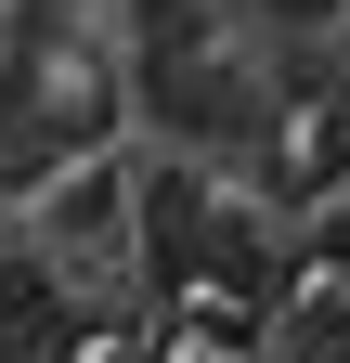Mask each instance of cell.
I'll list each match as a JSON object with an SVG mask.
<instances>
[{
	"mask_svg": "<svg viewBox=\"0 0 350 363\" xmlns=\"http://www.w3.org/2000/svg\"><path fill=\"white\" fill-rule=\"evenodd\" d=\"M247 13H259V26H273V39H324V26L350 13V0H247Z\"/></svg>",
	"mask_w": 350,
	"mask_h": 363,
	"instance_id": "7",
	"label": "cell"
},
{
	"mask_svg": "<svg viewBox=\"0 0 350 363\" xmlns=\"http://www.w3.org/2000/svg\"><path fill=\"white\" fill-rule=\"evenodd\" d=\"M130 39H143V65H169V52H208V0H130Z\"/></svg>",
	"mask_w": 350,
	"mask_h": 363,
	"instance_id": "5",
	"label": "cell"
},
{
	"mask_svg": "<svg viewBox=\"0 0 350 363\" xmlns=\"http://www.w3.org/2000/svg\"><path fill=\"white\" fill-rule=\"evenodd\" d=\"M312 272H324V286H350V195L312 208Z\"/></svg>",
	"mask_w": 350,
	"mask_h": 363,
	"instance_id": "6",
	"label": "cell"
},
{
	"mask_svg": "<svg viewBox=\"0 0 350 363\" xmlns=\"http://www.w3.org/2000/svg\"><path fill=\"white\" fill-rule=\"evenodd\" d=\"M208 220H221V195H208L195 169H143V182H130V259H143L156 298H195V272H208Z\"/></svg>",
	"mask_w": 350,
	"mask_h": 363,
	"instance_id": "2",
	"label": "cell"
},
{
	"mask_svg": "<svg viewBox=\"0 0 350 363\" xmlns=\"http://www.w3.org/2000/svg\"><path fill=\"white\" fill-rule=\"evenodd\" d=\"M0 363H78V286L52 259H0Z\"/></svg>",
	"mask_w": 350,
	"mask_h": 363,
	"instance_id": "3",
	"label": "cell"
},
{
	"mask_svg": "<svg viewBox=\"0 0 350 363\" xmlns=\"http://www.w3.org/2000/svg\"><path fill=\"white\" fill-rule=\"evenodd\" d=\"M130 234V182L117 169H91V182H52V208H39V259H78V247H117Z\"/></svg>",
	"mask_w": 350,
	"mask_h": 363,
	"instance_id": "4",
	"label": "cell"
},
{
	"mask_svg": "<svg viewBox=\"0 0 350 363\" xmlns=\"http://www.w3.org/2000/svg\"><path fill=\"white\" fill-rule=\"evenodd\" d=\"M143 117L182 130V143H259V130H273V91H259V65H234L221 39H208V52L143 65Z\"/></svg>",
	"mask_w": 350,
	"mask_h": 363,
	"instance_id": "1",
	"label": "cell"
}]
</instances>
